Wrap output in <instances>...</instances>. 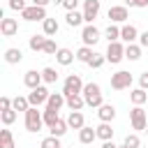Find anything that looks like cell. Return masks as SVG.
<instances>
[{
  "instance_id": "1",
  "label": "cell",
  "mask_w": 148,
  "mask_h": 148,
  "mask_svg": "<svg viewBox=\"0 0 148 148\" xmlns=\"http://www.w3.org/2000/svg\"><path fill=\"white\" fill-rule=\"evenodd\" d=\"M83 99H86L88 106L99 109V106L104 104V102H102V88H99L97 83H86V86H83Z\"/></svg>"
},
{
  "instance_id": "2",
  "label": "cell",
  "mask_w": 148,
  "mask_h": 148,
  "mask_svg": "<svg viewBox=\"0 0 148 148\" xmlns=\"http://www.w3.org/2000/svg\"><path fill=\"white\" fill-rule=\"evenodd\" d=\"M44 125V116L37 111V106H30L25 111V130L28 132H39Z\"/></svg>"
},
{
  "instance_id": "3",
  "label": "cell",
  "mask_w": 148,
  "mask_h": 148,
  "mask_svg": "<svg viewBox=\"0 0 148 148\" xmlns=\"http://www.w3.org/2000/svg\"><path fill=\"white\" fill-rule=\"evenodd\" d=\"M62 92H65V97H67V95H81V92H83V81H81V76H79V74H69V76L65 79V83H62Z\"/></svg>"
},
{
  "instance_id": "4",
  "label": "cell",
  "mask_w": 148,
  "mask_h": 148,
  "mask_svg": "<svg viewBox=\"0 0 148 148\" xmlns=\"http://www.w3.org/2000/svg\"><path fill=\"white\" fill-rule=\"evenodd\" d=\"M130 120H132V127L136 130V132H146V127H148V118H146V111L141 109V106H134L132 111H130Z\"/></svg>"
},
{
  "instance_id": "5",
  "label": "cell",
  "mask_w": 148,
  "mask_h": 148,
  "mask_svg": "<svg viewBox=\"0 0 148 148\" xmlns=\"http://www.w3.org/2000/svg\"><path fill=\"white\" fill-rule=\"evenodd\" d=\"M104 56H106V60H109V62H113V65H116V62H120V60L125 58V46H123L120 42H109V49H106V53H104Z\"/></svg>"
},
{
  "instance_id": "6",
  "label": "cell",
  "mask_w": 148,
  "mask_h": 148,
  "mask_svg": "<svg viewBox=\"0 0 148 148\" xmlns=\"http://www.w3.org/2000/svg\"><path fill=\"white\" fill-rule=\"evenodd\" d=\"M132 86V74L130 72H116L113 76H111V88L113 90H125V88H130Z\"/></svg>"
},
{
  "instance_id": "7",
  "label": "cell",
  "mask_w": 148,
  "mask_h": 148,
  "mask_svg": "<svg viewBox=\"0 0 148 148\" xmlns=\"http://www.w3.org/2000/svg\"><path fill=\"white\" fill-rule=\"evenodd\" d=\"M49 95H51V92H49L44 86H37V88H32V90H30V95H28V102H30V106H39V104H46Z\"/></svg>"
},
{
  "instance_id": "8",
  "label": "cell",
  "mask_w": 148,
  "mask_h": 148,
  "mask_svg": "<svg viewBox=\"0 0 148 148\" xmlns=\"http://www.w3.org/2000/svg\"><path fill=\"white\" fill-rule=\"evenodd\" d=\"M21 18H23V21H44V18H46V12H44V7L30 5V7H25V9L21 12Z\"/></svg>"
},
{
  "instance_id": "9",
  "label": "cell",
  "mask_w": 148,
  "mask_h": 148,
  "mask_svg": "<svg viewBox=\"0 0 148 148\" xmlns=\"http://www.w3.org/2000/svg\"><path fill=\"white\" fill-rule=\"evenodd\" d=\"M99 14V0H86L83 2V18L86 23H92Z\"/></svg>"
},
{
  "instance_id": "10",
  "label": "cell",
  "mask_w": 148,
  "mask_h": 148,
  "mask_svg": "<svg viewBox=\"0 0 148 148\" xmlns=\"http://www.w3.org/2000/svg\"><path fill=\"white\" fill-rule=\"evenodd\" d=\"M81 39H83L86 46H92V44H97V39H99V30H97L92 23H88V25L81 30Z\"/></svg>"
},
{
  "instance_id": "11",
  "label": "cell",
  "mask_w": 148,
  "mask_h": 148,
  "mask_svg": "<svg viewBox=\"0 0 148 148\" xmlns=\"http://www.w3.org/2000/svg\"><path fill=\"white\" fill-rule=\"evenodd\" d=\"M0 32H2L5 37H14V35L18 32V21H16V18H2V21H0Z\"/></svg>"
},
{
  "instance_id": "12",
  "label": "cell",
  "mask_w": 148,
  "mask_h": 148,
  "mask_svg": "<svg viewBox=\"0 0 148 148\" xmlns=\"http://www.w3.org/2000/svg\"><path fill=\"white\" fill-rule=\"evenodd\" d=\"M62 104H67L65 92H51V95H49V99H46V109H51V111H60V106H62Z\"/></svg>"
},
{
  "instance_id": "13",
  "label": "cell",
  "mask_w": 148,
  "mask_h": 148,
  "mask_svg": "<svg viewBox=\"0 0 148 148\" xmlns=\"http://www.w3.org/2000/svg\"><path fill=\"white\" fill-rule=\"evenodd\" d=\"M42 72H37V69H30V72H25V76H23V83L32 90V88H37V86H42Z\"/></svg>"
},
{
  "instance_id": "14",
  "label": "cell",
  "mask_w": 148,
  "mask_h": 148,
  "mask_svg": "<svg viewBox=\"0 0 148 148\" xmlns=\"http://www.w3.org/2000/svg\"><path fill=\"white\" fill-rule=\"evenodd\" d=\"M97 116H99L102 123H111V120L116 118V106H113V104H102L99 111H97Z\"/></svg>"
},
{
  "instance_id": "15",
  "label": "cell",
  "mask_w": 148,
  "mask_h": 148,
  "mask_svg": "<svg viewBox=\"0 0 148 148\" xmlns=\"http://www.w3.org/2000/svg\"><path fill=\"white\" fill-rule=\"evenodd\" d=\"M127 7H111L109 9V18L113 21V23H123V21H127Z\"/></svg>"
},
{
  "instance_id": "16",
  "label": "cell",
  "mask_w": 148,
  "mask_h": 148,
  "mask_svg": "<svg viewBox=\"0 0 148 148\" xmlns=\"http://www.w3.org/2000/svg\"><path fill=\"white\" fill-rule=\"evenodd\" d=\"M95 139H97V130H92V127H86V125L79 130V141H81V143H86V146H88V143H92Z\"/></svg>"
},
{
  "instance_id": "17",
  "label": "cell",
  "mask_w": 148,
  "mask_h": 148,
  "mask_svg": "<svg viewBox=\"0 0 148 148\" xmlns=\"http://www.w3.org/2000/svg\"><path fill=\"white\" fill-rule=\"evenodd\" d=\"M120 37H123L127 44H132L134 39H139V30H136L132 23H130V25H123V28H120Z\"/></svg>"
},
{
  "instance_id": "18",
  "label": "cell",
  "mask_w": 148,
  "mask_h": 148,
  "mask_svg": "<svg viewBox=\"0 0 148 148\" xmlns=\"http://www.w3.org/2000/svg\"><path fill=\"white\" fill-rule=\"evenodd\" d=\"M67 125H69L72 130H81V127L86 125V120H83V113H81V111H72V113L67 116Z\"/></svg>"
},
{
  "instance_id": "19",
  "label": "cell",
  "mask_w": 148,
  "mask_h": 148,
  "mask_svg": "<svg viewBox=\"0 0 148 148\" xmlns=\"http://www.w3.org/2000/svg\"><path fill=\"white\" fill-rule=\"evenodd\" d=\"M74 58H76V53H72L69 49H58V53H56V60L60 65H72Z\"/></svg>"
},
{
  "instance_id": "20",
  "label": "cell",
  "mask_w": 148,
  "mask_h": 148,
  "mask_svg": "<svg viewBox=\"0 0 148 148\" xmlns=\"http://www.w3.org/2000/svg\"><path fill=\"white\" fill-rule=\"evenodd\" d=\"M65 21H67V25L69 28H76V25H81L86 18H83V12H67V16H65Z\"/></svg>"
},
{
  "instance_id": "21",
  "label": "cell",
  "mask_w": 148,
  "mask_h": 148,
  "mask_svg": "<svg viewBox=\"0 0 148 148\" xmlns=\"http://www.w3.org/2000/svg\"><path fill=\"white\" fill-rule=\"evenodd\" d=\"M65 99H67L69 111H81V109H83V104H86V99H83L81 95H67Z\"/></svg>"
},
{
  "instance_id": "22",
  "label": "cell",
  "mask_w": 148,
  "mask_h": 148,
  "mask_svg": "<svg viewBox=\"0 0 148 148\" xmlns=\"http://www.w3.org/2000/svg\"><path fill=\"white\" fill-rule=\"evenodd\" d=\"M23 60V53H21V49H7L5 51V62H9V65H16V62H21Z\"/></svg>"
},
{
  "instance_id": "23",
  "label": "cell",
  "mask_w": 148,
  "mask_h": 148,
  "mask_svg": "<svg viewBox=\"0 0 148 148\" xmlns=\"http://www.w3.org/2000/svg\"><path fill=\"white\" fill-rule=\"evenodd\" d=\"M46 39H49V37H44V35H32L28 44H30V49H32V51H44Z\"/></svg>"
},
{
  "instance_id": "24",
  "label": "cell",
  "mask_w": 148,
  "mask_h": 148,
  "mask_svg": "<svg viewBox=\"0 0 148 148\" xmlns=\"http://www.w3.org/2000/svg\"><path fill=\"white\" fill-rule=\"evenodd\" d=\"M130 99H132V104H134V106H141V104L148 99V95H146V90H143V88H136V90H132V92H130Z\"/></svg>"
},
{
  "instance_id": "25",
  "label": "cell",
  "mask_w": 148,
  "mask_h": 148,
  "mask_svg": "<svg viewBox=\"0 0 148 148\" xmlns=\"http://www.w3.org/2000/svg\"><path fill=\"white\" fill-rule=\"evenodd\" d=\"M12 109H16V111H28L30 109V102H28V97H21V95H16L14 99H12Z\"/></svg>"
},
{
  "instance_id": "26",
  "label": "cell",
  "mask_w": 148,
  "mask_h": 148,
  "mask_svg": "<svg viewBox=\"0 0 148 148\" xmlns=\"http://www.w3.org/2000/svg\"><path fill=\"white\" fill-rule=\"evenodd\" d=\"M97 130V136L102 139V141H109V139H113V130H111V125L109 123H102L99 127H95Z\"/></svg>"
},
{
  "instance_id": "27",
  "label": "cell",
  "mask_w": 148,
  "mask_h": 148,
  "mask_svg": "<svg viewBox=\"0 0 148 148\" xmlns=\"http://www.w3.org/2000/svg\"><path fill=\"white\" fill-rule=\"evenodd\" d=\"M42 28H44V35H56V32H58V21L46 16V18L42 21Z\"/></svg>"
},
{
  "instance_id": "28",
  "label": "cell",
  "mask_w": 148,
  "mask_h": 148,
  "mask_svg": "<svg viewBox=\"0 0 148 148\" xmlns=\"http://www.w3.org/2000/svg\"><path fill=\"white\" fill-rule=\"evenodd\" d=\"M0 148H14V136L9 130H0Z\"/></svg>"
},
{
  "instance_id": "29",
  "label": "cell",
  "mask_w": 148,
  "mask_h": 148,
  "mask_svg": "<svg viewBox=\"0 0 148 148\" xmlns=\"http://www.w3.org/2000/svg\"><path fill=\"white\" fill-rule=\"evenodd\" d=\"M125 58H130V60H139V58H141V46H136V44H127V46H125Z\"/></svg>"
},
{
  "instance_id": "30",
  "label": "cell",
  "mask_w": 148,
  "mask_h": 148,
  "mask_svg": "<svg viewBox=\"0 0 148 148\" xmlns=\"http://www.w3.org/2000/svg\"><path fill=\"white\" fill-rule=\"evenodd\" d=\"M42 116H44V125H49V127H53V125L60 120V118H58V111H51V109H44Z\"/></svg>"
},
{
  "instance_id": "31",
  "label": "cell",
  "mask_w": 148,
  "mask_h": 148,
  "mask_svg": "<svg viewBox=\"0 0 148 148\" xmlns=\"http://www.w3.org/2000/svg\"><path fill=\"white\" fill-rule=\"evenodd\" d=\"M90 58H92V51H90V46H86V44H83V46L76 51V60H81V62H86V65H88V60H90Z\"/></svg>"
},
{
  "instance_id": "32",
  "label": "cell",
  "mask_w": 148,
  "mask_h": 148,
  "mask_svg": "<svg viewBox=\"0 0 148 148\" xmlns=\"http://www.w3.org/2000/svg\"><path fill=\"white\" fill-rule=\"evenodd\" d=\"M42 79H44L46 83H56V81H58V72H56L53 67H44V69H42Z\"/></svg>"
},
{
  "instance_id": "33",
  "label": "cell",
  "mask_w": 148,
  "mask_h": 148,
  "mask_svg": "<svg viewBox=\"0 0 148 148\" xmlns=\"http://www.w3.org/2000/svg\"><path fill=\"white\" fill-rule=\"evenodd\" d=\"M0 120H2L5 125H12V123L16 120V109H5V111H0Z\"/></svg>"
},
{
  "instance_id": "34",
  "label": "cell",
  "mask_w": 148,
  "mask_h": 148,
  "mask_svg": "<svg viewBox=\"0 0 148 148\" xmlns=\"http://www.w3.org/2000/svg\"><path fill=\"white\" fill-rule=\"evenodd\" d=\"M67 127H69V125H67V120H58V123H56L53 127H49V130H51V134H53V136H62V134L67 132Z\"/></svg>"
},
{
  "instance_id": "35",
  "label": "cell",
  "mask_w": 148,
  "mask_h": 148,
  "mask_svg": "<svg viewBox=\"0 0 148 148\" xmlns=\"http://www.w3.org/2000/svg\"><path fill=\"white\" fill-rule=\"evenodd\" d=\"M104 37H106L109 42H118V37H120V28H116V25H109V28L104 30Z\"/></svg>"
},
{
  "instance_id": "36",
  "label": "cell",
  "mask_w": 148,
  "mask_h": 148,
  "mask_svg": "<svg viewBox=\"0 0 148 148\" xmlns=\"http://www.w3.org/2000/svg\"><path fill=\"white\" fill-rule=\"evenodd\" d=\"M42 148H60V136H46L44 141H42Z\"/></svg>"
},
{
  "instance_id": "37",
  "label": "cell",
  "mask_w": 148,
  "mask_h": 148,
  "mask_svg": "<svg viewBox=\"0 0 148 148\" xmlns=\"http://www.w3.org/2000/svg\"><path fill=\"white\" fill-rule=\"evenodd\" d=\"M104 60H106V56H99V53H92V58L88 60V65H90L92 69H97V67H102V65H104Z\"/></svg>"
},
{
  "instance_id": "38",
  "label": "cell",
  "mask_w": 148,
  "mask_h": 148,
  "mask_svg": "<svg viewBox=\"0 0 148 148\" xmlns=\"http://www.w3.org/2000/svg\"><path fill=\"white\" fill-rule=\"evenodd\" d=\"M139 143H141V141H139L136 134H127V136H125V146H130V148H139Z\"/></svg>"
},
{
  "instance_id": "39",
  "label": "cell",
  "mask_w": 148,
  "mask_h": 148,
  "mask_svg": "<svg viewBox=\"0 0 148 148\" xmlns=\"http://www.w3.org/2000/svg\"><path fill=\"white\" fill-rule=\"evenodd\" d=\"M28 5H25V0H9V9H14V12H23Z\"/></svg>"
},
{
  "instance_id": "40",
  "label": "cell",
  "mask_w": 148,
  "mask_h": 148,
  "mask_svg": "<svg viewBox=\"0 0 148 148\" xmlns=\"http://www.w3.org/2000/svg\"><path fill=\"white\" fill-rule=\"evenodd\" d=\"M44 53H51V56H56V53H58V46H56V42H53V39H46Z\"/></svg>"
},
{
  "instance_id": "41",
  "label": "cell",
  "mask_w": 148,
  "mask_h": 148,
  "mask_svg": "<svg viewBox=\"0 0 148 148\" xmlns=\"http://www.w3.org/2000/svg\"><path fill=\"white\" fill-rule=\"evenodd\" d=\"M62 7H65L67 12H74V9L79 7V0H62Z\"/></svg>"
},
{
  "instance_id": "42",
  "label": "cell",
  "mask_w": 148,
  "mask_h": 148,
  "mask_svg": "<svg viewBox=\"0 0 148 148\" xmlns=\"http://www.w3.org/2000/svg\"><path fill=\"white\" fill-rule=\"evenodd\" d=\"M0 109H2V111H5V109H12V99H9L7 95L0 97Z\"/></svg>"
},
{
  "instance_id": "43",
  "label": "cell",
  "mask_w": 148,
  "mask_h": 148,
  "mask_svg": "<svg viewBox=\"0 0 148 148\" xmlns=\"http://www.w3.org/2000/svg\"><path fill=\"white\" fill-rule=\"evenodd\" d=\"M139 86H141V88H143V90H146V88H148V72H143V74H141V76H139Z\"/></svg>"
},
{
  "instance_id": "44",
  "label": "cell",
  "mask_w": 148,
  "mask_h": 148,
  "mask_svg": "<svg viewBox=\"0 0 148 148\" xmlns=\"http://www.w3.org/2000/svg\"><path fill=\"white\" fill-rule=\"evenodd\" d=\"M139 44H141V46H146V49H148V30H146V32H141V35H139Z\"/></svg>"
},
{
  "instance_id": "45",
  "label": "cell",
  "mask_w": 148,
  "mask_h": 148,
  "mask_svg": "<svg viewBox=\"0 0 148 148\" xmlns=\"http://www.w3.org/2000/svg\"><path fill=\"white\" fill-rule=\"evenodd\" d=\"M102 148H118V146H116V143L109 139V141H104V143H102Z\"/></svg>"
},
{
  "instance_id": "46",
  "label": "cell",
  "mask_w": 148,
  "mask_h": 148,
  "mask_svg": "<svg viewBox=\"0 0 148 148\" xmlns=\"http://www.w3.org/2000/svg\"><path fill=\"white\" fill-rule=\"evenodd\" d=\"M46 2H51V0H32V5H37V7H46Z\"/></svg>"
},
{
  "instance_id": "47",
  "label": "cell",
  "mask_w": 148,
  "mask_h": 148,
  "mask_svg": "<svg viewBox=\"0 0 148 148\" xmlns=\"http://www.w3.org/2000/svg\"><path fill=\"white\" fill-rule=\"evenodd\" d=\"M125 5H130V7H139V0H125Z\"/></svg>"
},
{
  "instance_id": "48",
  "label": "cell",
  "mask_w": 148,
  "mask_h": 148,
  "mask_svg": "<svg viewBox=\"0 0 148 148\" xmlns=\"http://www.w3.org/2000/svg\"><path fill=\"white\" fill-rule=\"evenodd\" d=\"M139 7H148V0H139Z\"/></svg>"
},
{
  "instance_id": "49",
  "label": "cell",
  "mask_w": 148,
  "mask_h": 148,
  "mask_svg": "<svg viewBox=\"0 0 148 148\" xmlns=\"http://www.w3.org/2000/svg\"><path fill=\"white\" fill-rule=\"evenodd\" d=\"M51 2H56V5H62V0H51Z\"/></svg>"
},
{
  "instance_id": "50",
  "label": "cell",
  "mask_w": 148,
  "mask_h": 148,
  "mask_svg": "<svg viewBox=\"0 0 148 148\" xmlns=\"http://www.w3.org/2000/svg\"><path fill=\"white\" fill-rule=\"evenodd\" d=\"M118 148H130V146H125V143H123V146H118Z\"/></svg>"
},
{
  "instance_id": "51",
  "label": "cell",
  "mask_w": 148,
  "mask_h": 148,
  "mask_svg": "<svg viewBox=\"0 0 148 148\" xmlns=\"http://www.w3.org/2000/svg\"><path fill=\"white\" fill-rule=\"evenodd\" d=\"M146 134H148V127H146Z\"/></svg>"
}]
</instances>
